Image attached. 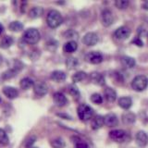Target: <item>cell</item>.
<instances>
[{
	"mask_svg": "<svg viewBox=\"0 0 148 148\" xmlns=\"http://www.w3.org/2000/svg\"><path fill=\"white\" fill-rule=\"evenodd\" d=\"M94 115V110L86 104H82L78 106V116L82 121H87L92 119Z\"/></svg>",
	"mask_w": 148,
	"mask_h": 148,
	"instance_id": "3",
	"label": "cell"
},
{
	"mask_svg": "<svg viewBox=\"0 0 148 148\" xmlns=\"http://www.w3.org/2000/svg\"><path fill=\"white\" fill-rule=\"evenodd\" d=\"M91 81L92 82V83H95L96 85H99V86H103L105 85L106 81H105V78L104 76L102 75L101 73L99 72H92L91 73Z\"/></svg>",
	"mask_w": 148,
	"mask_h": 148,
	"instance_id": "14",
	"label": "cell"
},
{
	"mask_svg": "<svg viewBox=\"0 0 148 148\" xmlns=\"http://www.w3.org/2000/svg\"><path fill=\"white\" fill-rule=\"evenodd\" d=\"M32 148H36V147H32Z\"/></svg>",
	"mask_w": 148,
	"mask_h": 148,
	"instance_id": "44",
	"label": "cell"
},
{
	"mask_svg": "<svg viewBox=\"0 0 148 148\" xmlns=\"http://www.w3.org/2000/svg\"><path fill=\"white\" fill-rule=\"evenodd\" d=\"M13 43H14L13 37L9 36V35H6L1 39V41H0V48L7 49L8 47H10V46L13 45Z\"/></svg>",
	"mask_w": 148,
	"mask_h": 148,
	"instance_id": "20",
	"label": "cell"
},
{
	"mask_svg": "<svg viewBox=\"0 0 148 148\" xmlns=\"http://www.w3.org/2000/svg\"><path fill=\"white\" fill-rule=\"evenodd\" d=\"M23 40L29 45H35L39 42L41 35L39 31L35 28H29L23 34Z\"/></svg>",
	"mask_w": 148,
	"mask_h": 148,
	"instance_id": "2",
	"label": "cell"
},
{
	"mask_svg": "<svg viewBox=\"0 0 148 148\" xmlns=\"http://www.w3.org/2000/svg\"><path fill=\"white\" fill-rule=\"evenodd\" d=\"M101 21H102V24H103L104 26H106V27L110 26L114 22L113 14L109 10V9H105V10L102 11Z\"/></svg>",
	"mask_w": 148,
	"mask_h": 148,
	"instance_id": "8",
	"label": "cell"
},
{
	"mask_svg": "<svg viewBox=\"0 0 148 148\" xmlns=\"http://www.w3.org/2000/svg\"><path fill=\"white\" fill-rule=\"evenodd\" d=\"M3 94L9 99H15L18 95V92L16 88L11 86H6L3 88Z\"/></svg>",
	"mask_w": 148,
	"mask_h": 148,
	"instance_id": "15",
	"label": "cell"
},
{
	"mask_svg": "<svg viewBox=\"0 0 148 148\" xmlns=\"http://www.w3.org/2000/svg\"><path fill=\"white\" fill-rule=\"evenodd\" d=\"M50 78L56 82H62L66 80L67 75H66V73L61 71H55L51 73Z\"/></svg>",
	"mask_w": 148,
	"mask_h": 148,
	"instance_id": "16",
	"label": "cell"
},
{
	"mask_svg": "<svg viewBox=\"0 0 148 148\" xmlns=\"http://www.w3.org/2000/svg\"><path fill=\"white\" fill-rule=\"evenodd\" d=\"M2 61H3V57H2L1 55H0V64L2 63Z\"/></svg>",
	"mask_w": 148,
	"mask_h": 148,
	"instance_id": "43",
	"label": "cell"
},
{
	"mask_svg": "<svg viewBox=\"0 0 148 148\" xmlns=\"http://www.w3.org/2000/svg\"><path fill=\"white\" fill-rule=\"evenodd\" d=\"M132 44H135L137 46H140V47H142V46L143 45V41L140 39V38H135V39H133L132 40Z\"/></svg>",
	"mask_w": 148,
	"mask_h": 148,
	"instance_id": "39",
	"label": "cell"
},
{
	"mask_svg": "<svg viewBox=\"0 0 148 148\" xmlns=\"http://www.w3.org/2000/svg\"><path fill=\"white\" fill-rule=\"evenodd\" d=\"M104 95L108 102H114L117 99V92H116L114 89L110 87H106L104 90Z\"/></svg>",
	"mask_w": 148,
	"mask_h": 148,
	"instance_id": "17",
	"label": "cell"
},
{
	"mask_svg": "<svg viewBox=\"0 0 148 148\" xmlns=\"http://www.w3.org/2000/svg\"><path fill=\"white\" fill-rule=\"evenodd\" d=\"M85 78H86V73L84 71H78L72 76V82L74 83L80 82L84 80Z\"/></svg>",
	"mask_w": 148,
	"mask_h": 148,
	"instance_id": "30",
	"label": "cell"
},
{
	"mask_svg": "<svg viewBox=\"0 0 148 148\" xmlns=\"http://www.w3.org/2000/svg\"><path fill=\"white\" fill-rule=\"evenodd\" d=\"M130 34H131V30L126 26H121V27L118 28L114 32L115 38L118 40H120V41L127 39L130 36Z\"/></svg>",
	"mask_w": 148,
	"mask_h": 148,
	"instance_id": "7",
	"label": "cell"
},
{
	"mask_svg": "<svg viewBox=\"0 0 148 148\" xmlns=\"http://www.w3.org/2000/svg\"><path fill=\"white\" fill-rule=\"evenodd\" d=\"M58 117H61V118H64L65 119H71V117L69 115H66V114H58Z\"/></svg>",
	"mask_w": 148,
	"mask_h": 148,
	"instance_id": "40",
	"label": "cell"
},
{
	"mask_svg": "<svg viewBox=\"0 0 148 148\" xmlns=\"http://www.w3.org/2000/svg\"><path fill=\"white\" fill-rule=\"evenodd\" d=\"M34 85V81H32L31 78H28V77L23 78L22 80L21 81V82H20V86H21V89H23V90L30 89V88H32Z\"/></svg>",
	"mask_w": 148,
	"mask_h": 148,
	"instance_id": "24",
	"label": "cell"
},
{
	"mask_svg": "<svg viewBox=\"0 0 148 148\" xmlns=\"http://www.w3.org/2000/svg\"><path fill=\"white\" fill-rule=\"evenodd\" d=\"M91 101L96 105H100V104H102V102H103V97H102L101 95H99V94H94L91 96Z\"/></svg>",
	"mask_w": 148,
	"mask_h": 148,
	"instance_id": "36",
	"label": "cell"
},
{
	"mask_svg": "<svg viewBox=\"0 0 148 148\" xmlns=\"http://www.w3.org/2000/svg\"><path fill=\"white\" fill-rule=\"evenodd\" d=\"M79 65V61L76 58H69L66 60V66L69 69H74L78 67Z\"/></svg>",
	"mask_w": 148,
	"mask_h": 148,
	"instance_id": "28",
	"label": "cell"
},
{
	"mask_svg": "<svg viewBox=\"0 0 148 148\" xmlns=\"http://www.w3.org/2000/svg\"><path fill=\"white\" fill-rule=\"evenodd\" d=\"M17 72L18 71H15V69H9L2 74V78L4 79V80H9V79H12V78L15 77L17 75Z\"/></svg>",
	"mask_w": 148,
	"mask_h": 148,
	"instance_id": "31",
	"label": "cell"
},
{
	"mask_svg": "<svg viewBox=\"0 0 148 148\" xmlns=\"http://www.w3.org/2000/svg\"><path fill=\"white\" fill-rule=\"evenodd\" d=\"M85 59L87 62L91 64H99L103 61V56L97 51H92L86 55Z\"/></svg>",
	"mask_w": 148,
	"mask_h": 148,
	"instance_id": "6",
	"label": "cell"
},
{
	"mask_svg": "<svg viewBox=\"0 0 148 148\" xmlns=\"http://www.w3.org/2000/svg\"><path fill=\"white\" fill-rule=\"evenodd\" d=\"M51 146L53 148H65L66 146V143L61 138H57L51 141Z\"/></svg>",
	"mask_w": 148,
	"mask_h": 148,
	"instance_id": "27",
	"label": "cell"
},
{
	"mask_svg": "<svg viewBox=\"0 0 148 148\" xmlns=\"http://www.w3.org/2000/svg\"><path fill=\"white\" fill-rule=\"evenodd\" d=\"M148 85V79L145 75H138L133 79L132 82V87L133 90L137 92H142Z\"/></svg>",
	"mask_w": 148,
	"mask_h": 148,
	"instance_id": "4",
	"label": "cell"
},
{
	"mask_svg": "<svg viewBox=\"0 0 148 148\" xmlns=\"http://www.w3.org/2000/svg\"><path fill=\"white\" fill-rule=\"evenodd\" d=\"M75 146H76V148H89L87 145V143L82 142V140H80V139H78V141L75 142Z\"/></svg>",
	"mask_w": 148,
	"mask_h": 148,
	"instance_id": "38",
	"label": "cell"
},
{
	"mask_svg": "<svg viewBox=\"0 0 148 148\" xmlns=\"http://www.w3.org/2000/svg\"><path fill=\"white\" fill-rule=\"evenodd\" d=\"M65 38H68V39H71V41H74V40H77L78 37H79V34L78 32H76L74 30H69L65 32Z\"/></svg>",
	"mask_w": 148,
	"mask_h": 148,
	"instance_id": "33",
	"label": "cell"
},
{
	"mask_svg": "<svg viewBox=\"0 0 148 148\" xmlns=\"http://www.w3.org/2000/svg\"><path fill=\"white\" fill-rule=\"evenodd\" d=\"M104 124L108 127H115L119 124L118 117L114 113H109L104 117Z\"/></svg>",
	"mask_w": 148,
	"mask_h": 148,
	"instance_id": "12",
	"label": "cell"
},
{
	"mask_svg": "<svg viewBox=\"0 0 148 148\" xmlns=\"http://www.w3.org/2000/svg\"><path fill=\"white\" fill-rule=\"evenodd\" d=\"M47 86L44 82H37L36 84L34 85V92L35 95L42 97L47 94Z\"/></svg>",
	"mask_w": 148,
	"mask_h": 148,
	"instance_id": "11",
	"label": "cell"
},
{
	"mask_svg": "<svg viewBox=\"0 0 148 148\" xmlns=\"http://www.w3.org/2000/svg\"><path fill=\"white\" fill-rule=\"evenodd\" d=\"M53 100L55 102V104L57 105L58 106H66L67 103H68V99H67V97L65 96L62 92H55L54 95H53Z\"/></svg>",
	"mask_w": 148,
	"mask_h": 148,
	"instance_id": "13",
	"label": "cell"
},
{
	"mask_svg": "<svg viewBox=\"0 0 148 148\" xmlns=\"http://www.w3.org/2000/svg\"><path fill=\"white\" fill-rule=\"evenodd\" d=\"M8 143H9V139L7 132L4 130L0 129V143L2 145H8Z\"/></svg>",
	"mask_w": 148,
	"mask_h": 148,
	"instance_id": "32",
	"label": "cell"
},
{
	"mask_svg": "<svg viewBox=\"0 0 148 148\" xmlns=\"http://www.w3.org/2000/svg\"><path fill=\"white\" fill-rule=\"evenodd\" d=\"M132 105V100L129 96H123L119 99V106L123 109H129Z\"/></svg>",
	"mask_w": 148,
	"mask_h": 148,
	"instance_id": "19",
	"label": "cell"
},
{
	"mask_svg": "<svg viewBox=\"0 0 148 148\" xmlns=\"http://www.w3.org/2000/svg\"><path fill=\"white\" fill-rule=\"evenodd\" d=\"M68 89H69L68 90L69 92L74 97V98H77L78 99L79 97H80V91H79L77 86H75V85H69Z\"/></svg>",
	"mask_w": 148,
	"mask_h": 148,
	"instance_id": "34",
	"label": "cell"
},
{
	"mask_svg": "<svg viewBox=\"0 0 148 148\" xmlns=\"http://www.w3.org/2000/svg\"><path fill=\"white\" fill-rule=\"evenodd\" d=\"M135 141H136V143L138 145V146H140L142 148L145 147L148 143V136L147 134L143 132V131H140L136 133V136H135Z\"/></svg>",
	"mask_w": 148,
	"mask_h": 148,
	"instance_id": "10",
	"label": "cell"
},
{
	"mask_svg": "<svg viewBox=\"0 0 148 148\" xmlns=\"http://www.w3.org/2000/svg\"><path fill=\"white\" fill-rule=\"evenodd\" d=\"M122 122L126 125L133 124L136 120V117L132 112H125L122 115Z\"/></svg>",
	"mask_w": 148,
	"mask_h": 148,
	"instance_id": "21",
	"label": "cell"
},
{
	"mask_svg": "<svg viewBox=\"0 0 148 148\" xmlns=\"http://www.w3.org/2000/svg\"><path fill=\"white\" fill-rule=\"evenodd\" d=\"M104 125V117L100 115H97L92 119L91 126L92 130H98Z\"/></svg>",
	"mask_w": 148,
	"mask_h": 148,
	"instance_id": "18",
	"label": "cell"
},
{
	"mask_svg": "<svg viewBox=\"0 0 148 148\" xmlns=\"http://www.w3.org/2000/svg\"><path fill=\"white\" fill-rule=\"evenodd\" d=\"M121 62H122V65L124 67L129 68V69H132L133 67H135V65H136L135 59L131 58V57H123L121 58Z\"/></svg>",
	"mask_w": 148,
	"mask_h": 148,
	"instance_id": "25",
	"label": "cell"
},
{
	"mask_svg": "<svg viewBox=\"0 0 148 148\" xmlns=\"http://www.w3.org/2000/svg\"><path fill=\"white\" fill-rule=\"evenodd\" d=\"M142 7H143V9H145V10H148V1L143 2V4L142 5Z\"/></svg>",
	"mask_w": 148,
	"mask_h": 148,
	"instance_id": "41",
	"label": "cell"
},
{
	"mask_svg": "<svg viewBox=\"0 0 148 148\" xmlns=\"http://www.w3.org/2000/svg\"><path fill=\"white\" fill-rule=\"evenodd\" d=\"M2 32H3V26L0 24V34H2Z\"/></svg>",
	"mask_w": 148,
	"mask_h": 148,
	"instance_id": "42",
	"label": "cell"
},
{
	"mask_svg": "<svg viewBox=\"0 0 148 148\" xmlns=\"http://www.w3.org/2000/svg\"><path fill=\"white\" fill-rule=\"evenodd\" d=\"M58 46V41L53 40V39L47 41V42H46V44H45V48L47 49L48 51H50V52H54V51L57 50Z\"/></svg>",
	"mask_w": 148,
	"mask_h": 148,
	"instance_id": "29",
	"label": "cell"
},
{
	"mask_svg": "<svg viewBox=\"0 0 148 148\" xmlns=\"http://www.w3.org/2000/svg\"><path fill=\"white\" fill-rule=\"evenodd\" d=\"M98 42V36L95 32H88L82 38V43L87 46L95 45Z\"/></svg>",
	"mask_w": 148,
	"mask_h": 148,
	"instance_id": "9",
	"label": "cell"
},
{
	"mask_svg": "<svg viewBox=\"0 0 148 148\" xmlns=\"http://www.w3.org/2000/svg\"><path fill=\"white\" fill-rule=\"evenodd\" d=\"M35 141H36V137L35 136L29 137L26 140V142H25V147L26 148H32V145H34V143H35Z\"/></svg>",
	"mask_w": 148,
	"mask_h": 148,
	"instance_id": "37",
	"label": "cell"
},
{
	"mask_svg": "<svg viewBox=\"0 0 148 148\" xmlns=\"http://www.w3.org/2000/svg\"><path fill=\"white\" fill-rule=\"evenodd\" d=\"M0 101H1V99H0Z\"/></svg>",
	"mask_w": 148,
	"mask_h": 148,
	"instance_id": "45",
	"label": "cell"
},
{
	"mask_svg": "<svg viewBox=\"0 0 148 148\" xmlns=\"http://www.w3.org/2000/svg\"><path fill=\"white\" fill-rule=\"evenodd\" d=\"M46 22H47V25L50 28H57L60 26L63 22V18L58 10L56 9H52L50 10L47 14V17H46Z\"/></svg>",
	"mask_w": 148,
	"mask_h": 148,
	"instance_id": "1",
	"label": "cell"
},
{
	"mask_svg": "<svg viewBox=\"0 0 148 148\" xmlns=\"http://www.w3.org/2000/svg\"><path fill=\"white\" fill-rule=\"evenodd\" d=\"M109 137L117 143H123L128 139V133L123 130H113L109 132Z\"/></svg>",
	"mask_w": 148,
	"mask_h": 148,
	"instance_id": "5",
	"label": "cell"
},
{
	"mask_svg": "<svg viewBox=\"0 0 148 148\" xmlns=\"http://www.w3.org/2000/svg\"><path fill=\"white\" fill-rule=\"evenodd\" d=\"M44 14V8L41 7L32 8L29 12V17L31 18H38Z\"/></svg>",
	"mask_w": 148,
	"mask_h": 148,
	"instance_id": "23",
	"label": "cell"
},
{
	"mask_svg": "<svg viewBox=\"0 0 148 148\" xmlns=\"http://www.w3.org/2000/svg\"><path fill=\"white\" fill-rule=\"evenodd\" d=\"M77 48H78V45L76 43V41H69L64 45L63 50L66 53H73L77 50Z\"/></svg>",
	"mask_w": 148,
	"mask_h": 148,
	"instance_id": "22",
	"label": "cell"
},
{
	"mask_svg": "<svg viewBox=\"0 0 148 148\" xmlns=\"http://www.w3.org/2000/svg\"><path fill=\"white\" fill-rule=\"evenodd\" d=\"M8 28H9V30L12 31V32H21L22 29H23V24L21 22V21H12L9 23V25H8Z\"/></svg>",
	"mask_w": 148,
	"mask_h": 148,
	"instance_id": "26",
	"label": "cell"
},
{
	"mask_svg": "<svg viewBox=\"0 0 148 148\" xmlns=\"http://www.w3.org/2000/svg\"><path fill=\"white\" fill-rule=\"evenodd\" d=\"M115 6L119 9H125L129 6V1L128 0H117L115 2Z\"/></svg>",
	"mask_w": 148,
	"mask_h": 148,
	"instance_id": "35",
	"label": "cell"
}]
</instances>
